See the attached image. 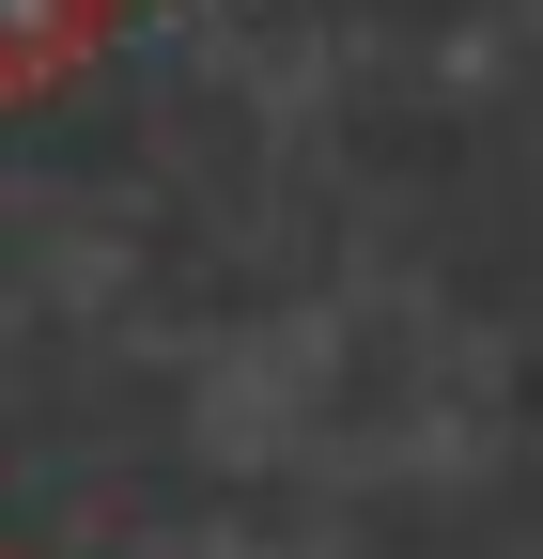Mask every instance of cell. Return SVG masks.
I'll return each mask as SVG.
<instances>
[{
    "label": "cell",
    "mask_w": 543,
    "mask_h": 559,
    "mask_svg": "<svg viewBox=\"0 0 543 559\" xmlns=\"http://www.w3.org/2000/svg\"><path fill=\"white\" fill-rule=\"evenodd\" d=\"M124 32V0H0V109H32V94H62L79 62Z\"/></svg>",
    "instance_id": "6da1fadb"
}]
</instances>
